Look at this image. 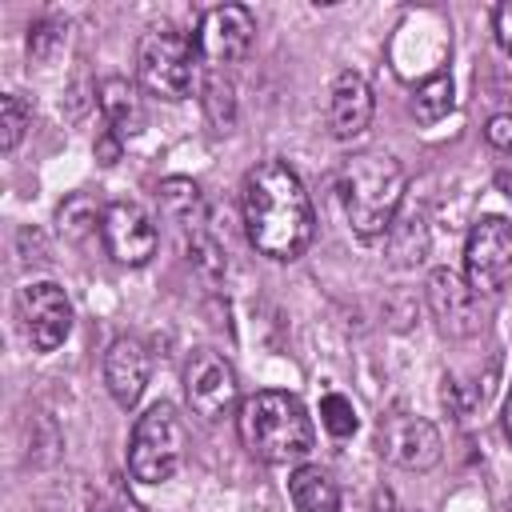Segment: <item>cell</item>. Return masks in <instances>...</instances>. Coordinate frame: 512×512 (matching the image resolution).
<instances>
[{"mask_svg": "<svg viewBox=\"0 0 512 512\" xmlns=\"http://www.w3.org/2000/svg\"><path fill=\"white\" fill-rule=\"evenodd\" d=\"M492 32H496L500 52L512 60V0H504V4L492 8Z\"/></svg>", "mask_w": 512, "mask_h": 512, "instance_id": "cell-23", "label": "cell"}, {"mask_svg": "<svg viewBox=\"0 0 512 512\" xmlns=\"http://www.w3.org/2000/svg\"><path fill=\"white\" fill-rule=\"evenodd\" d=\"M244 232L268 260H296L316 232L304 180L284 160H260L244 176Z\"/></svg>", "mask_w": 512, "mask_h": 512, "instance_id": "cell-1", "label": "cell"}, {"mask_svg": "<svg viewBox=\"0 0 512 512\" xmlns=\"http://www.w3.org/2000/svg\"><path fill=\"white\" fill-rule=\"evenodd\" d=\"M372 88L360 72L344 68L336 80H332V92H328V128L336 140H356L368 132L372 124Z\"/></svg>", "mask_w": 512, "mask_h": 512, "instance_id": "cell-13", "label": "cell"}, {"mask_svg": "<svg viewBox=\"0 0 512 512\" xmlns=\"http://www.w3.org/2000/svg\"><path fill=\"white\" fill-rule=\"evenodd\" d=\"M160 200H164V212L180 224L184 236L208 228V220H204V204H200V188H196L192 180H180V176L164 180V184H160Z\"/></svg>", "mask_w": 512, "mask_h": 512, "instance_id": "cell-17", "label": "cell"}, {"mask_svg": "<svg viewBox=\"0 0 512 512\" xmlns=\"http://www.w3.org/2000/svg\"><path fill=\"white\" fill-rule=\"evenodd\" d=\"M236 424H240L244 448L264 464H300L316 444L308 408L300 404V396L280 388L252 392L240 404Z\"/></svg>", "mask_w": 512, "mask_h": 512, "instance_id": "cell-3", "label": "cell"}, {"mask_svg": "<svg viewBox=\"0 0 512 512\" xmlns=\"http://www.w3.org/2000/svg\"><path fill=\"white\" fill-rule=\"evenodd\" d=\"M320 424L336 436V440H344V436H352L356 432V408H352V400L348 396H340V392H328L324 400H320Z\"/></svg>", "mask_w": 512, "mask_h": 512, "instance_id": "cell-20", "label": "cell"}, {"mask_svg": "<svg viewBox=\"0 0 512 512\" xmlns=\"http://www.w3.org/2000/svg\"><path fill=\"white\" fill-rule=\"evenodd\" d=\"M16 316L36 352H56L72 332V300L52 280H32L16 292Z\"/></svg>", "mask_w": 512, "mask_h": 512, "instance_id": "cell-8", "label": "cell"}, {"mask_svg": "<svg viewBox=\"0 0 512 512\" xmlns=\"http://www.w3.org/2000/svg\"><path fill=\"white\" fill-rule=\"evenodd\" d=\"M100 236H104V248L112 252V260L128 264V268L148 264L156 256V244H160L156 220L140 204H132V200H116V204L104 208Z\"/></svg>", "mask_w": 512, "mask_h": 512, "instance_id": "cell-11", "label": "cell"}, {"mask_svg": "<svg viewBox=\"0 0 512 512\" xmlns=\"http://www.w3.org/2000/svg\"><path fill=\"white\" fill-rule=\"evenodd\" d=\"M464 280L480 296H496L512 280V224L504 216H480L464 240Z\"/></svg>", "mask_w": 512, "mask_h": 512, "instance_id": "cell-7", "label": "cell"}, {"mask_svg": "<svg viewBox=\"0 0 512 512\" xmlns=\"http://www.w3.org/2000/svg\"><path fill=\"white\" fill-rule=\"evenodd\" d=\"M484 136H488V144H492L496 152H512V112H496V116L488 120Z\"/></svg>", "mask_w": 512, "mask_h": 512, "instance_id": "cell-24", "label": "cell"}, {"mask_svg": "<svg viewBox=\"0 0 512 512\" xmlns=\"http://www.w3.org/2000/svg\"><path fill=\"white\" fill-rule=\"evenodd\" d=\"M136 76L160 100H184L200 76L196 40L176 28H148L136 48Z\"/></svg>", "mask_w": 512, "mask_h": 512, "instance_id": "cell-4", "label": "cell"}, {"mask_svg": "<svg viewBox=\"0 0 512 512\" xmlns=\"http://www.w3.org/2000/svg\"><path fill=\"white\" fill-rule=\"evenodd\" d=\"M180 464H184V420L168 400H160L132 428L128 472L140 484H164L180 472Z\"/></svg>", "mask_w": 512, "mask_h": 512, "instance_id": "cell-5", "label": "cell"}, {"mask_svg": "<svg viewBox=\"0 0 512 512\" xmlns=\"http://www.w3.org/2000/svg\"><path fill=\"white\" fill-rule=\"evenodd\" d=\"M96 512H112V508H96Z\"/></svg>", "mask_w": 512, "mask_h": 512, "instance_id": "cell-27", "label": "cell"}, {"mask_svg": "<svg viewBox=\"0 0 512 512\" xmlns=\"http://www.w3.org/2000/svg\"><path fill=\"white\" fill-rule=\"evenodd\" d=\"M412 112L420 124H436L452 112V76L448 72H436L428 76L420 88H416V100H412Z\"/></svg>", "mask_w": 512, "mask_h": 512, "instance_id": "cell-18", "label": "cell"}, {"mask_svg": "<svg viewBox=\"0 0 512 512\" xmlns=\"http://www.w3.org/2000/svg\"><path fill=\"white\" fill-rule=\"evenodd\" d=\"M100 112L112 128V136H136L144 128V100L136 92V84H128L124 76H108L100 80Z\"/></svg>", "mask_w": 512, "mask_h": 512, "instance_id": "cell-15", "label": "cell"}, {"mask_svg": "<svg viewBox=\"0 0 512 512\" xmlns=\"http://www.w3.org/2000/svg\"><path fill=\"white\" fill-rule=\"evenodd\" d=\"M184 392H188L192 412H196L200 420H208V424L232 416L236 396H240L232 364H228L220 352H212V348L192 352V360H188V368H184Z\"/></svg>", "mask_w": 512, "mask_h": 512, "instance_id": "cell-10", "label": "cell"}, {"mask_svg": "<svg viewBox=\"0 0 512 512\" xmlns=\"http://www.w3.org/2000/svg\"><path fill=\"white\" fill-rule=\"evenodd\" d=\"M256 40V20L244 4H220V8H208L200 16V28H196V52L208 68H228V64H240L248 56Z\"/></svg>", "mask_w": 512, "mask_h": 512, "instance_id": "cell-9", "label": "cell"}, {"mask_svg": "<svg viewBox=\"0 0 512 512\" xmlns=\"http://www.w3.org/2000/svg\"><path fill=\"white\" fill-rule=\"evenodd\" d=\"M28 120H32V108L24 104V96L8 92V96L0 100V148H4V152H12V148L24 140Z\"/></svg>", "mask_w": 512, "mask_h": 512, "instance_id": "cell-19", "label": "cell"}, {"mask_svg": "<svg viewBox=\"0 0 512 512\" xmlns=\"http://www.w3.org/2000/svg\"><path fill=\"white\" fill-rule=\"evenodd\" d=\"M56 44H60V24H52V20H40V24L28 32V52H32L36 60H44Z\"/></svg>", "mask_w": 512, "mask_h": 512, "instance_id": "cell-21", "label": "cell"}, {"mask_svg": "<svg viewBox=\"0 0 512 512\" xmlns=\"http://www.w3.org/2000/svg\"><path fill=\"white\" fill-rule=\"evenodd\" d=\"M376 448L388 464H396L404 472H428L444 456V440H440L436 424L420 412H408V408H392L380 416Z\"/></svg>", "mask_w": 512, "mask_h": 512, "instance_id": "cell-6", "label": "cell"}, {"mask_svg": "<svg viewBox=\"0 0 512 512\" xmlns=\"http://www.w3.org/2000/svg\"><path fill=\"white\" fill-rule=\"evenodd\" d=\"M148 372H152V356L136 336L112 340V348L104 356V384L120 408H136V400L144 396Z\"/></svg>", "mask_w": 512, "mask_h": 512, "instance_id": "cell-14", "label": "cell"}, {"mask_svg": "<svg viewBox=\"0 0 512 512\" xmlns=\"http://www.w3.org/2000/svg\"><path fill=\"white\" fill-rule=\"evenodd\" d=\"M336 188H340V204H344L352 232L360 240H376L392 228V220L404 204L408 172L392 152L368 148V152H352L340 164Z\"/></svg>", "mask_w": 512, "mask_h": 512, "instance_id": "cell-2", "label": "cell"}, {"mask_svg": "<svg viewBox=\"0 0 512 512\" xmlns=\"http://www.w3.org/2000/svg\"><path fill=\"white\" fill-rule=\"evenodd\" d=\"M428 312L436 316V328L452 340H464V336H476L480 324H484V308H480V292L468 288V280H460L456 272L448 268H436L428 276Z\"/></svg>", "mask_w": 512, "mask_h": 512, "instance_id": "cell-12", "label": "cell"}, {"mask_svg": "<svg viewBox=\"0 0 512 512\" xmlns=\"http://www.w3.org/2000/svg\"><path fill=\"white\" fill-rule=\"evenodd\" d=\"M288 496L296 512H340V492L332 476L316 464H300L288 476Z\"/></svg>", "mask_w": 512, "mask_h": 512, "instance_id": "cell-16", "label": "cell"}, {"mask_svg": "<svg viewBox=\"0 0 512 512\" xmlns=\"http://www.w3.org/2000/svg\"><path fill=\"white\" fill-rule=\"evenodd\" d=\"M504 432L512 440V384H508V400H504Z\"/></svg>", "mask_w": 512, "mask_h": 512, "instance_id": "cell-26", "label": "cell"}, {"mask_svg": "<svg viewBox=\"0 0 512 512\" xmlns=\"http://www.w3.org/2000/svg\"><path fill=\"white\" fill-rule=\"evenodd\" d=\"M96 152L104 156V164H112V160H116V152H120V136H112V140H100V144H96Z\"/></svg>", "mask_w": 512, "mask_h": 512, "instance_id": "cell-25", "label": "cell"}, {"mask_svg": "<svg viewBox=\"0 0 512 512\" xmlns=\"http://www.w3.org/2000/svg\"><path fill=\"white\" fill-rule=\"evenodd\" d=\"M208 112L216 124H228L232 120V88L220 84V80H208Z\"/></svg>", "mask_w": 512, "mask_h": 512, "instance_id": "cell-22", "label": "cell"}]
</instances>
